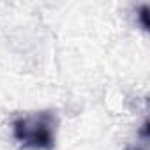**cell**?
Wrapping results in <instances>:
<instances>
[{
    "mask_svg": "<svg viewBox=\"0 0 150 150\" xmlns=\"http://www.w3.org/2000/svg\"><path fill=\"white\" fill-rule=\"evenodd\" d=\"M58 115L51 110L30 111L16 117L11 124L13 138L30 150H53L57 145Z\"/></svg>",
    "mask_w": 150,
    "mask_h": 150,
    "instance_id": "6da1fadb",
    "label": "cell"
},
{
    "mask_svg": "<svg viewBox=\"0 0 150 150\" xmlns=\"http://www.w3.org/2000/svg\"><path fill=\"white\" fill-rule=\"evenodd\" d=\"M146 14H148V7L143 6L141 11H139V20H141V27H143L145 30H146V27H148V23H146Z\"/></svg>",
    "mask_w": 150,
    "mask_h": 150,
    "instance_id": "7a4b0ae2",
    "label": "cell"
}]
</instances>
